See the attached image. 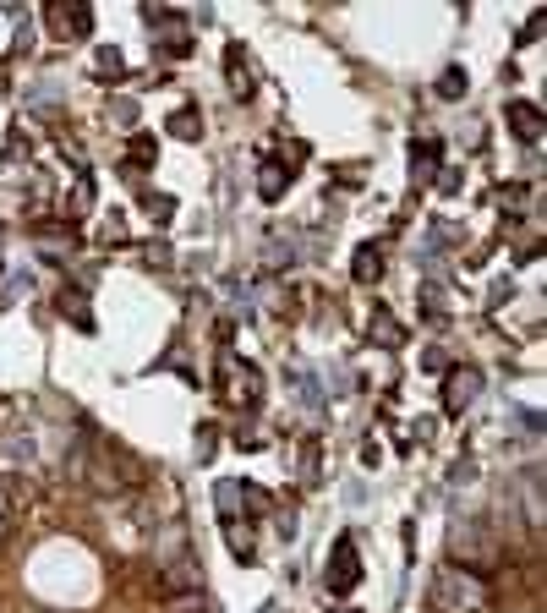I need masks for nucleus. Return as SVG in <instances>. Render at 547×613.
<instances>
[{
    "mask_svg": "<svg viewBox=\"0 0 547 613\" xmlns=\"http://www.w3.org/2000/svg\"><path fill=\"white\" fill-rule=\"evenodd\" d=\"M148 22L159 28V39H170V55H186L192 50V28L181 17H159V6H148Z\"/></svg>",
    "mask_w": 547,
    "mask_h": 613,
    "instance_id": "obj_13",
    "label": "nucleus"
},
{
    "mask_svg": "<svg viewBox=\"0 0 547 613\" xmlns=\"http://www.w3.org/2000/svg\"><path fill=\"white\" fill-rule=\"evenodd\" d=\"M33 499H39V488H33L28 477H17V471H0V515H6V520L22 515Z\"/></svg>",
    "mask_w": 547,
    "mask_h": 613,
    "instance_id": "obj_9",
    "label": "nucleus"
},
{
    "mask_svg": "<svg viewBox=\"0 0 547 613\" xmlns=\"http://www.w3.org/2000/svg\"><path fill=\"white\" fill-rule=\"evenodd\" d=\"M285 187H290L285 165L263 154V159H258V192H263V203H279V198H285Z\"/></svg>",
    "mask_w": 547,
    "mask_h": 613,
    "instance_id": "obj_14",
    "label": "nucleus"
},
{
    "mask_svg": "<svg viewBox=\"0 0 547 613\" xmlns=\"http://www.w3.org/2000/svg\"><path fill=\"white\" fill-rule=\"evenodd\" d=\"M165 613H214V603H208V592H176L165 597Z\"/></svg>",
    "mask_w": 547,
    "mask_h": 613,
    "instance_id": "obj_20",
    "label": "nucleus"
},
{
    "mask_svg": "<svg viewBox=\"0 0 547 613\" xmlns=\"http://www.w3.org/2000/svg\"><path fill=\"white\" fill-rule=\"evenodd\" d=\"M6 537H11V520H6V515H0V548H6Z\"/></svg>",
    "mask_w": 547,
    "mask_h": 613,
    "instance_id": "obj_33",
    "label": "nucleus"
},
{
    "mask_svg": "<svg viewBox=\"0 0 547 613\" xmlns=\"http://www.w3.org/2000/svg\"><path fill=\"white\" fill-rule=\"evenodd\" d=\"M99 460L115 471V477H121V488H126V493H132V488H143V482H148V466H143V460H137L126 444H110V438H104V444H99Z\"/></svg>",
    "mask_w": 547,
    "mask_h": 613,
    "instance_id": "obj_5",
    "label": "nucleus"
},
{
    "mask_svg": "<svg viewBox=\"0 0 547 613\" xmlns=\"http://www.w3.org/2000/svg\"><path fill=\"white\" fill-rule=\"evenodd\" d=\"M225 72H230V88H236V99H247V94H252V72H247V55H241V44H230Z\"/></svg>",
    "mask_w": 547,
    "mask_h": 613,
    "instance_id": "obj_16",
    "label": "nucleus"
},
{
    "mask_svg": "<svg viewBox=\"0 0 547 613\" xmlns=\"http://www.w3.org/2000/svg\"><path fill=\"white\" fill-rule=\"evenodd\" d=\"M323 586L334 597H351L362 586V553H356V537H340L329 548V570H323Z\"/></svg>",
    "mask_w": 547,
    "mask_h": 613,
    "instance_id": "obj_4",
    "label": "nucleus"
},
{
    "mask_svg": "<svg viewBox=\"0 0 547 613\" xmlns=\"http://www.w3.org/2000/svg\"><path fill=\"white\" fill-rule=\"evenodd\" d=\"M422 312H427V318H449V296H444V285H422Z\"/></svg>",
    "mask_w": 547,
    "mask_h": 613,
    "instance_id": "obj_25",
    "label": "nucleus"
},
{
    "mask_svg": "<svg viewBox=\"0 0 547 613\" xmlns=\"http://www.w3.org/2000/svg\"><path fill=\"white\" fill-rule=\"evenodd\" d=\"M225 531H230V553H236V559L247 564L252 553H258V548H252V542H247V520H225Z\"/></svg>",
    "mask_w": 547,
    "mask_h": 613,
    "instance_id": "obj_24",
    "label": "nucleus"
},
{
    "mask_svg": "<svg viewBox=\"0 0 547 613\" xmlns=\"http://www.w3.org/2000/svg\"><path fill=\"white\" fill-rule=\"evenodd\" d=\"M422 367H427V373H449V362H444V351H427V356H422Z\"/></svg>",
    "mask_w": 547,
    "mask_h": 613,
    "instance_id": "obj_32",
    "label": "nucleus"
},
{
    "mask_svg": "<svg viewBox=\"0 0 547 613\" xmlns=\"http://www.w3.org/2000/svg\"><path fill=\"white\" fill-rule=\"evenodd\" d=\"M214 510H219V520H241V515H247V482H219V488H214Z\"/></svg>",
    "mask_w": 547,
    "mask_h": 613,
    "instance_id": "obj_15",
    "label": "nucleus"
},
{
    "mask_svg": "<svg viewBox=\"0 0 547 613\" xmlns=\"http://www.w3.org/2000/svg\"><path fill=\"white\" fill-rule=\"evenodd\" d=\"M93 203V181L88 176H77V192H72V208H77V214H83V208Z\"/></svg>",
    "mask_w": 547,
    "mask_h": 613,
    "instance_id": "obj_29",
    "label": "nucleus"
},
{
    "mask_svg": "<svg viewBox=\"0 0 547 613\" xmlns=\"http://www.w3.org/2000/svg\"><path fill=\"white\" fill-rule=\"evenodd\" d=\"M301 482H318V438H301Z\"/></svg>",
    "mask_w": 547,
    "mask_h": 613,
    "instance_id": "obj_27",
    "label": "nucleus"
},
{
    "mask_svg": "<svg viewBox=\"0 0 547 613\" xmlns=\"http://www.w3.org/2000/svg\"><path fill=\"white\" fill-rule=\"evenodd\" d=\"M110 115L115 121H137V104L132 99H110Z\"/></svg>",
    "mask_w": 547,
    "mask_h": 613,
    "instance_id": "obj_30",
    "label": "nucleus"
},
{
    "mask_svg": "<svg viewBox=\"0 0 547 613\" xmlns=\"http://www.w3.org/2000/svg\"><path fill=\"white\" fill-rule=\"evenodd\" d=\"M509 132H515L520 143H531V148H537L542 137H547V121H542V110H537V104H531V99H515V104H509Z\"/></svg>",
    "mask_w": 547,
    "mask_h": 613,
    "instance_id": "obj_8",
    "label": "nucleus"
},
{
    "mask_svg": "<svg viewBox=\"0 0 547 613\" xmlns=\"http://www.w3.org/2000/svg\"><path fill=\"white\" fill-rule=\"evenodd\" d=\"M487 603H493L487 575L465 570V564H444V570L433 575V586H427V608L433 613H482Z\"/></svg>",
    "mask_w": 547,
    "mask_h": 613,
    "instance_id": "obj_1",
    "label": "nucleus"
},
{
    "mask_svg": "<svg viewBox=\"0 0 547 613\" xmlns=\"http://www.w3.org/2000/svg\"><path fill=\"white\" fill-rule=\"evenodd\" d=\"M449 564H465V570H487L493 564V548H487V526L482 520H455L449 526Z\"/></svg>",
    "mask_w": 547,
    "mask_h": 613,
    "instance_id": "obj_3",
    "label": "nucleus"
},
{
    "mask_svg": "<svg viewBox=\"0 0 547 613\" xmlns=\"http://www.w3.org/2000/svg\"><path fill=\"white\" fill-rule=\"evenodd\" d=\"M351 274H356L362 285H378V280H383V241H362V247H356Z\"/></svg>",
    "mask_w": 547,
    "mask_h": 613,
    "instance_id": "obj_12",
    "label": "nucleus"
},
{
    "mask_svg": "<svg viewBox=\"0 0 547 613\" xmlns=\"http://www.w3.org/2000/svg\"><path fill=\"white\" fill-rule=\"evenodd\" d=\"M214 378H219V400H225L230 411H258V400H263V373L247 362V356L219 351Z\"/></svg>",
    "mask_w": 547,
    "mask_h": 613,
    "instance_id": "obj_2",
    "label": "nucleus"
},
{
    "mask_svg": "<svg viewBox=\"0 0 547 613\" xmlns=\"http://www.w3.org/2000/svg\"><path fill=\"white\" fill-rule=\"evenodd\" d=\"M526 515H531V531H542V471L537 466L526 471Z\"/></svg>",
    "mask_w": 547,
    "mask_h": 613,
    "instance_id": "obj_19",
    "label": "nucleus"
},
{
    "mask_svg": "<svg viewBox=\"0 0 547 613\" xmlns=\"http://www.w3.org/2000/svg\"><path fill=\"white\" fill-rule=\"evenodd\" d=\"M438 154H444V143H438V137H427V143H416V181H427V170L438 165Z\"/></svg>",
    "mask_w": 547,
    "mask_h": 613,
    "instance_id": "obj_23",
    "label": "nucleus"
},
{
    "mask_svg": "<svg viewBox=\"0 0 547 613\" xmlns=\"http://www.w3.org/2000/svg\"><path fill=\"white\" fill-rule=\"evenodd\" d=\"M93 72H99V77H121L126 72L121 50H99V55H93Z\"/></svg>",
    "mask_w": 547,
    "mask_h": 613,
    "instance_id": "obj_26",
    "label": "nucleus"
},
{
    "mask_svg": "<svg viewBox=\"0 0 547 613\" xmlns=\"http://www.w3.org/2000/svg\"><path fill=\"white\" fill-rule=\"evenodd\" d=\"M176 592H203V570H197L192 553H186V559H170L165 570H159V597H176Z\"/></svg>",
    "mask_w": 547,
    "mask_h": 613,
    "instance_id": "obj_7",
    "label": "nucleus"
},
{
    "mask_svg": "<svg viewBox=\"0 0 547 613\" xmlns=\"http://www.w3.org/2000/svg\"><path fill=\"white\" fill-rule=\"evenodd\" d=\"M148 214L170 219V214H176V203H170V198H159V192H148Z\"/></svg>",
    "mask_w": 547,
    "mask_h": 613,
    "instance_id": "obj_31",
    "label": "nucleus"
},
{
    "mask_svg": "<svg viewBox=\"0 0 547 613\" xmlns=\"http://www.w3.org/2000/svg\"><path fill=\"white\" fill-rule=\"evenodd\" d=\"M165 132H170V137H181V143H197V132H203V121H197V104H181V110L170 115Z\"/></svg>",
    "mask_w": 547,
    "mask_h": 613,
    "instance_id": "obj_17",
    "label": "nucleus"
},
{
    "mask_svg": "<svg viewBox=\"0 0 547 613\" xmlns=\"http://www.w3.org/2000/svg\"><path fill=\"white\" fill-rule=\"evenodd\" d=\"M367 334H372V345H389V351H394V345H405V323H394L389 312H378V318L367 323Z\"/></svg>",
    "mask_w": 547,
    "mask_h": 613,
    "instance_id": "obj_18",
    "label": "nucleus"
},
{
    "mask_svg": "<svg viewBox=\"0 0 547 613\" xmlns=\"http://www.w3.org/2000/svg\"><path fill=\"white\" fill-rule=\"evenodd\" d=\"M460 94H465V72H460V66H449V72L438 77V99H460Z\"/></svg>",
    "mask_w": 547,
    "mask_h": 613,
    "instance_id": "obj_28",
    "label": "nucleus"
},
{
    "mask_svg": "<svg viewBox=\"0 0 547 613\" xmlns=\"http://www.w3.org/2000/svg\"><path fill=\"white\" fill-rule=\"evenodd\" d=\"M50 28L61 33V39H88L93 33V11L88 6H50Z\"/></svg>",
    "mask_w": 547,
    "mask_h": 613,
    "instance_id": "obj_10",
    "label": "nucleus"
},
{
    "mask_svg": "<svg viewBox=\"0 0 547 613\" xmlns=\"http://www.w3.org/2000/svg\"><path fill=\"white\" fill-rule=\"evenodd\" d=\"M154 553H159V564L186 559V553H192V542H186V526H181V520H170V526L154 531Z\"/></svg>",
    "mask_w": 547,
    "mask_h": 613,
    "instance_id": "obj_11",
    "label": "nucleus"
},
{
    "mask_svg": "<svg viewBox=\"0 0 547 613\" xmlns=\"http://www.w3.org/2000/svg\"><path fill=\"white\" fill-rule=\"evenodd\" d=\"M55 307H61V318H72L77 329H93V318H88V296H72V291H61V302H55Z\"/></svg>",
    "mask_w": 547,
    "mask_h": 613,
    "instance_id": "obj_21",
    "label": "nucleus"
},
{
    "mask_svg": "<svg viewBox=\"0 0 547 613\" xmlns=\"http://www.w3.org/2000/svg\"><path fill=\"white\" fill-rule=\"evenodd\" d=\"M476 389H482V373H476V367H465V362L449 367V373H444V411L460 416L476 400Z\"/></svg>",
    "mask_w": 547,
    "mask_h": 613,
    "instance_id": "obj_6",
    "label": "nucleus"
},
{
    "mask_svg": "<svg viewBox=\"0 0 547 613\" xmlns=\"http://www.w3.org/2000/svg\"><path fill=\"white\" fill-rule=\"evenodd\" d=\"M154 154H159V143H154V137H143V132H137L132 143H126V159H132L137 170H148V165H154Z\"/></svg>",
    "mask_w": 547,
    "mask_h": 613,
    "instance_id": "obj_22",
    "label": "nucleus"
}]
</instances>
